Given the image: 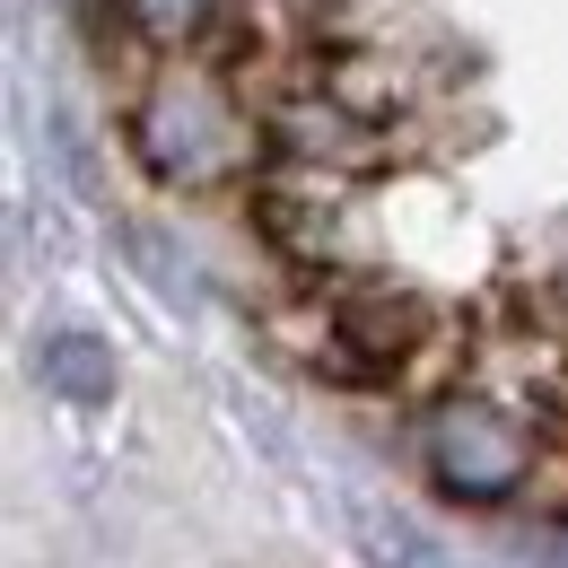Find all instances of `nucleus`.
I'll list each match as a JSON object with an SVG mask.
<instances>
[{"label": "nucleus", "instance_id": "nucleus-1", "mask_svg": "<svg viewBox=\"0 0 568 568\" xmlns=\"http://www.w3.org/2000/svg\"><path fill=\"white\" fill-rule=\"evenodd\" d=\"M132 158H141L158 184H184V193L227 184L254 158V114H245V97L211 62L175 53V62H158V79H149L141 105H132Z\"/></svg>", "mask_w": 568, "mask_h": 568}, {"label": "nucleus", "instance_id": "nucleus-2", "mask_svg": "<svg viewBox=\"0 0 568 568\" xmlns=\"http://www.w3.org/2000/svg\"><path fill=\"white\" fill-rule=\"evenodd\" d=\"M428 473L455 498H507L534 473V437L498 394H446L428 412Z\"/></svg>", "mask_w": 568, "mask_h": 568}, {"label": "nucleus", "instance_id": "nucleus-3", "mask_svg": "<svg viewBox=\"0 0 568 568\" xmlns=\"http://www.w3.org/2000/svg\"><path fill=\"white\" fill-rule=\"evenodd\" d=\"M36 367H44V385H53L62 403H79V412L114 403V351H105L97 333H53V342L36 351Z\"/></svg>", "mask_w": 568, "mask_h": 568}, {"label": "nucleus", "instance_id": "nucleus-4", "mask_svg": "<svg viewBox=\"0 0 568 568\" xmlns=\"http://www.w3.org/2000/svg\"><path fill=\"white\" fill-rule=\"evenodd\" d=\"M114 9H123V27H132L141 44H158V53H193V44L219 27L227 0H114Z\"/></svg>", "mask_w": 568, "mask_h": 568}, {"label": "nucleus", "instance_id": "nucleus-5", "mask_svg": "<svg viewBox=\"0 0 568 568\" xmlns=\"http://www.w3.org/2000/svg\"><path fill=\"white\" fill-rule=\"evenodd\" d=\"M367 560L376 568H446V551L420 525H403V516H367Z\"/></svg>", "mask_w": 568, "mask_h": 568}]
</instances>
